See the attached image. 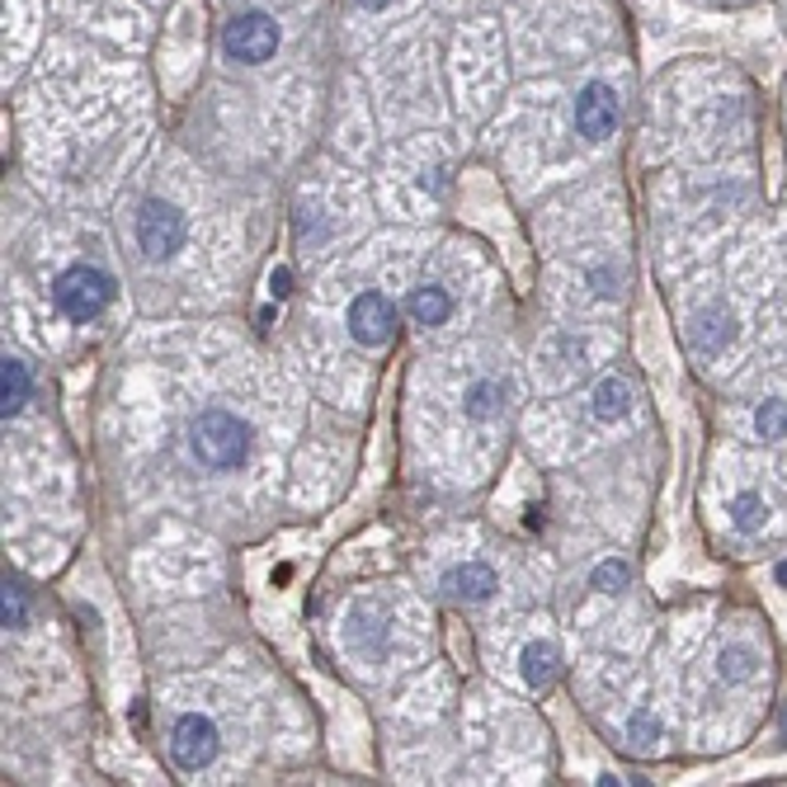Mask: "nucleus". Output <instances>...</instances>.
Listing matches in <instances>:
<instances>
[{
	"mask_svg": "<svg viewBox=\"0 0 787 787\" xmlns=\"http://www.w3.org/2000/svg\"><path fill=\"white\" fill-rule=\"evenodd\" d=\"M250 448H255V430L227 411V406H208V411H198L194 424H189V453L208 467V471H231L250 458Z\"/></svg>",
	"mask_w": 787,
	"mask_h": 787,
	"instance_id": "nucleus-1",
	"label": "nucleus"
},
{
	"mask_svg": "<svg viewBox=\"0 0 787 787\" xmlns=\"http://www.w3.org/2000/svg\"><path fill=\"white\" fill-rule=\"evenodd\" d=\"M53 303L67 321L85 326L94 317H104L109 303H114V278L104 270H94V264H71V270L57 274V283H53Z\"/></svg>",
	"mask_w": 787,
	"mask_h": 787,
	"instance_id": "nucleus-2",
	"label": "nucleus"
},
{
	"mask_svg": "<svg viewBox=\"0 0 787 787\" xmlns=\"http://www.w3.org/2000/svg\"><path fill=\"white\" fill-rule=\"evenodd\" d=\"M283 43V28L274 14H260V10H246V14H231L227 28H223V53L241 67H260L270 61Z\"/></svg>",
	"mask_w": 787,
	"mask_h": 787,
	"instance_id": "nucleus-3",
	"label": "nucleus"
},
{
	"mask_svg": "<svg viewBox=\"0 0 787 787\" xmlns=\"http://www.w3.org/2000/svg\"><path fill=\"white\" fill-rule=\"evenodd\" d=\"M184 213L175 208V203H166V198H147L141 203V213H137V246H141V255L147 260H170L175 250L184 246Z\"/></svg>",
	"mask_w": 787,
	"mask_h": 787,
	"instance_id": "nucleus-4",
	"label": "nucleus"
},
{
	"mask_svg": "<svg viewBox=\"0 0 787 787\" xmlns=\"http://www.w3.org/2000/svg\"><path fill=\"white\" fill-rule=\"evenodd\" d=\"M217 750H223V735H217L213 717L184 712L175 727H170V760H175L180 774H198V768H208L217 760Z\"/></svg>",
	"mask_w": 787,
	"mask_h": 787,
	"instance_id": "nucleus-5",
	"label": "nucleus"
},
{
	"mask_svg": "<svg viewBox=\"0 0 787 787\" xmlns=\"http://www.w3.org/2000/svg\"><path fill=\"white\" fill-rule=\"evenodd\" d=\"M571 114H575V133L585 137V141H608L613 133H618V123H623L618 90H613L608 81H590V85H580Z\"/></svg>",
	"mask_w": 787,
	"mask_h": 787,
	"instance_id": "nucleus-6",
	"label": "nucleus"
},
{
	"mask_svg": "<svg viewBox=\"0 0 787 787\" xmlns=\"http://www.w3.org/2000/svg\"><path fill=\"white\" fill-rule=\"evenodd\" d=\"M350 335L364 344V350H383V344H391V335H397V307H391V297L387 293H358L354 303H350Z\"/></svg>",
	"mask_w": 787,
	"mask_h": 787,
	"instance_id": "nucleus-7",
	"label": "nucleus"
},
{
	"mask_svg": "<svg viewBox=\"0 0 787 787\" xmlns=\"http://www.w3.org/2000/svg\"><path fill=\"white\" fill-rule=\"evenodd\" d=\"M495 590H500V580L486 561H463L444 575V594L448 600H463V604H481V600H491Z\"/></svg>",
	"mask_w": 787,
	"mask_h": 787,
	"instance_id": "nucleus-8",
	"label": "nucleus"
},
{
	"mask_svg": "<svg viewBox=\"0 0 787 787\" xmlns=\"http://www.w3.org/2000/svg\"><path fill=\"white\" fill-rule=\"evenodd\" d=\"M406 317H411L420 330H434V326H444L453 317V297L444 283H420V288H411V297H406Z\"/></svg>",
	"mask_w": 787,
	"mask_h": 787,
	"instance_id": "nucleus-9",
	"label": "nucleus"
},
{
	"mask_svg": "<svg viewBox=\"0 0 787 787\" xmlns=\"http://www.w3.org/2000/svg\"><path fill=\"white\" fill-rule=\"evenodd\" d=\"M518 674H524L528 688H547V684H552L557 674H561V651H557L547 637L528 641V647L518 651Z\"/></svg>",
	"mask_w": 787,
	"mask_h": 787,
	"instance_id": "nucleus-10",
	"label": "nucleus"
},
{
	"mask_svg": "<svg viewBox=\"0 0 787 787\" xmlns=\"http://www.w3.org/2000/svg\"><path fill=\"white\" fill-rule=\"evenodd\" d=\"M505 401H510V387H505V383H495V377H477V383L463 391V415L477 420V424L500 420Z\"/></svg>",
	"mask_w": 787,
	"mask_h": 787,
	"instance_id": "nucleus-11",
	"label": "nucleus"
},
{
	"mask_svg": "<svg viewBox=\"0 0 787 787\" xmlns=\"http://www.w3.org/2000/svg\"><path fill=\"white\" fill-rule=\"evenodd\" d=\"M688 340H694V350H703V354L727 350V344L735 340V321H731V311H721V307L698 311L694 326H688Z\"/></svg>",
	"mask_w": 787,
	"mask_h": 787,
	"instance_id": "nucleus-12",
	"label": "nucleus"
},
{
	"mask_svg": "<svg viewBox=\"0 0 787 787\" xmlns=\"http://www.w3.org/2000/svg\"><path fill=\"white\" fill-rule=\"evenodd\" d=\"M34 397V377H28V364L24 358H10L5 354V364H0V415H20L24 411V401Z\"/></svg>",
	"mask_w": 787,
	"mask_h": 787,
	"instance_id": "nucleus-13",
	"label": "nucleus"
},
{
	"mask_svg": "<svg viewBox=\"0 0 787 787\" xmlns=\"http://www.w3.org/2000/svg\"><path fill=\"white\" fill-rule=\"evenodd\" d=\"M632 401H637L632 383L613 373V377H604V383L594 387V420H604V424L627 420V415H632Z\"/></svg>",
	"mask_w": 787,
	"mask_h": 787,
	"instance_id": "nucleus-14",
	"label": "nucleus"
},
{
	"mask_svg": "<svg viewBox=\"0 0 787 787\" xmlns=\"http://www.w3.org/2000/svg\"><path fill=\"white\" fill-rule=\"evenodd\" d=\"M731 524L741 528V533H760L768 524V505H764V495H754V491H741V495H731Z\"/></svg>",
	"mask_w": 787,
	"mask_h": 787,
	"instance_id": "nucleus-15",
	"label": "nucleus"
},
{
	"mask_svg": "<svg viewBox=\"0 0 787 787\" xmlns=\"http://www.w3.org/2000/svg\"><path fill=\"white\" fill-rule=\"evenodd\" d=\"M754 665H760V660H754V651L750 647H727L717 655V674L727 684H745L750 674H754Z\"/></svg>",
	"mask_w": 787,
	"mask_h": 787,
	"instance_id": "nucleus-16",
	"label": "nucleus"
},
{
	"mask_svg": "<svg viewBox=\"0 0 787 787\" xmlns=\"http://www.w3.org/2000/svg\"><path fill=\"white\" fill-rule=\"evenodd\" d=\"M627 580H632V566H627L623 557H608V561H600L590 571V585L600 590V594H618V590H627Z\"/></svg>",
	"mask_w": 787,
	"mask_h": 787,
	"instance_id": "nucleus-17",
	"label": "nucleus"
},
{
	"mask_svg": "<svg viewBox=\"0 0 787 787\" xmlns=\"http://www.w3.org/2000/svg\"><path fill=\"white\" fill-rule=\"evenodd\" d=\"M754 430L760 438H787V401H764L754 411Z\"/></svg>",
	"mask_w": 787,
	"mask_h": 787,
	"instance_id": "nucleus-18",
	"label": "nucleus"
},
{
	"mask_svg": "<svg viewBox=\"0 0 787 787\" xmlns=\"http://www.w3.org/2000/svg\"><path fill=\"white\" fill-rule=\"evenodd\" d=\"M0 608H5V627H24L28 623V590L20 580L5 575V594H0Z\"/></svg>",
	"mask_w": 787,
	"mask_h": 787,
	"instance_id": "nucleus-19",
	"label": "nucleus"
},
{
	"mask_svg": "<svg viewBox=\"0 0 787 787\" xmlns=\"http://www.w3.org/2000/svg\"><path fill=\"white\" fill-rule=\"evenodd\" d=\"M627 735H632V745H637V750H651V745L660 741V721H655L651 712H637V717H632V727H627Z\"/></svg>",
	"mask_w": 787,
	"mask_h": 787,
	"instance_id": "nucleus-20",
	"label": "nucleus"
},
{
	"mask_svg": "<svg viewBox=\"0 0 787 787\" xmlns=\"http://www.w3.org/2000/svg\"><path fill=\"white\" fill-rule=\"evenodd\" d=\"M270 288H274V297H288V288H293V270H274Z\"/></svg>",
	"mask_w": 787,
	"mask_h": 787,
	"instance_id": "nucleus-21",
	"label": "nucleus"
},
{
	"mask_svg": "<svg viewBox=\"0 0 787 787\" xmlns=\"http://www.w3.org/2000/svg\"><path fill=\"white\" fill-rule=\"evenodd\" d=\"M354 5H358V10H373V14H377V10H387L391 0H354Z\"/></svg>",
	"mask_w": 787,
	"mask_h": 787,
	"instance_id": "nucleus-22",
	"label": "nucleus"
},
{
	"mask_svg": "<svg viewBox=\"0 0 787 787\" xmlns=\"http://www.w3.org/2000/svg\"><path fill=\"white\" fill-rule=\"evenodd\" d=\"M778 585H787V561L778 566Z\"/></svg>",
	"mask_w": 787,
	"mask_h": 787,
	"instance_id": "nucleus-23",
	"label": "nucleus"
}]
</instances>
